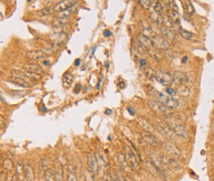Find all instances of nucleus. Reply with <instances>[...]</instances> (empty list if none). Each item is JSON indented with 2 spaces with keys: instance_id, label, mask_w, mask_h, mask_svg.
I'll list each match as a JSON object with an SVG mask.
<instances>
[{
  "instance_id": "1",
  "label": "nucleus",
  "mask_w": 214,
  "mask_h": 181,
  "mask_svg": "<svg viewBox=\"0 0 214 181\" xmlns=\"http://www.w3.org/2000/svg\"><path fill=\"white\" fill-rule=\"evenodd\" d=\"M150 94L153 96L154 98H156L155 101L159 102L161 104H163L164 106H166V108L169 109H175L179 106V102L178 99H175L172 96H169V95L164 94L162 92L157 91L155 89H152Z\"/></svg>"
},
{
  "instance_id": "2",
  "label": "nucleus",
  "mask_w": 214,
  "mask_h": 181,
  "mask_svg": "<svg viewBox=\"0 0 214 181\" xmlns=\"http://www.w3.org/2000/svg\"><path fill=\"white\" fill-rule=\"evenodd\" d=\"M125 159H126V162L127 164L129 165V167L132 169H139V166H140V161H139V158L138 155L135 154V151L132 150V147L129 146H125Z\"/></svg>"
},
{
  "instance_id": "3",
  "label": "nucleus",
  "mask_w": 214,
  "mask_h": 181,
  "mask_svg": "<svg viewBox=\"0 0 214 181\" xmlns=\"http://www.w3.org/2000/svg\"><path fill=\"white\" fill-rule=\"evenodd\" d=\"M145 165H146L147 170H148L153 176H156V177H158V178L166 180V178H165L166 176L163 173V171L160 169V167L155 163V161L153 159H149V158L146 159L145 160Z\"/></svg>"
},
{
  "instance_id": "4",
  "label": "nucleus",
  "mask_w": 214,
  "mask_h": 181,
  "mask_svg": "<svg viewBox=\"0 0 214 181\" xmlns=\"http://www.w3.org/2000/svg\"><path fill=\"white\" fill-rule=\"evenodd\" d=\"M155 127L158 130L162 135H164L165 137L169 138V139H174V134L172 130V128H170L165 122L163 121H156L155 122Z\"/></svg>"
},
{
  "instance_id": "5",
  "label": "nucleus",
  "mask_w": 214,
  "mask_h": 181,
  "mask_svg": "<svg viewBox=\"0 0 214 181\" xmlns=\"http://www.w3.org/2000/svg\"><path fill=\"white\" fill-rule=\"evenodd\" d=\"M148 105H149V107L152 109V110H153L155 113L159 114V115H162V116H169L170 115L169 108H166V106L163 105V104L157 102V101H155V100L149 101Z\"/></svg>"
},
{
  "instance_id": "6",
  "label": "nucleus",
  "mask_w": 214,
  "mask_h": 181,
  "mask_svg": "<svg viewBox=\"0 0 214 181\" xmlns=\"http://www.w3.org/2000/svg\"><path fill=\"white\" fill-rule=\"evenodd\" d=\"M165 149L166 152H168L170 156H173L174 158H179L180 156H182V150H180L179 147L175 144H174L173 142L166 141L165 142Z\"/></svg>"
},
{
  "instance_id": "7",
  "label": "nucleus",
  "mask_w": 214,
  "mask_h": 181,
  "mask_svg": "<svg viewBox=\"0 0 214 181\" xmlns=\"http://www.w3.org/2000/svg\"><path fill=\"white\" fill-rule=\"evenodd\" d=\"M75 4H77V1H71V0H64V1H60L56 4V5L52 8V10L54 12L60 13L68 10V9L73 8Z\"/></svg>"
},
{
  "instance_id": "8",
  "label": "nucleus",
  "mask_w": 214,
  "mask_h": 181,
  "mask_svg": "<svg viewBox=\"0 0 214 181\" xmlns=\"http://www.w3.org/2000/svg\"><path fill=\"white\" fill-rule=\"evenodd\" d=\"M87 164H88V169L91 171L92 173L96 175L98 173V162H97V158H96V154L94 152L90 151L87 154Z\"/></svg>"
},
{
  "instance_id": "9",
  "label": "nucleus",
  "mask_w": 214,
  "mask_h": 181,
  "mask_svg": "<svg viewBox=\"0 0 214 181\" xmlns=\"http://www.w3.org/2000/svg\"><path fill=\"white\" fill-rule=\"evenodd\" d=\"M142 137H143V140H144L147 144H149L152 146H162V142L157 138L156 136H154L152 133L149 132H146L144 131L142 133Z\"/></svg>"
},
{
  "instance_id": "10",
  "label": "nucleus",
  "mask_w": 214,
  "mask_h": 181,
  "mask_svg": "<svg viewBox=\"0 0 214 181\" xmlns=\"http://www.w3.org/2000/svg\"><path fill=\"white\" fill-rule=\"evenodd\" d=\"M156 79H157V81L160 82L161 84L165 85V86H170V85H172L174 83L172 74L163 72V71H160V72L156 74Z\"/></svg>"
},
{
  "instance_id": "11",
  "label": "nucleus",
  "mask_w": 214,
  "mask_h": 181,
  "mask_svg": "<svg viewBox=\"0 0 214 181\" xmlns=\"http://www.w3.org/2000/svg\"><path fill=\"white\" fill-rule=\"evenodd\" d=\"M140 26H141V30H142V34L145 35L146 37L150 38L151 40H153L154 38L157 36V33L154 31L153 28L151 27V25L146 21H141L140 23Z\"/></svg>"
},
{
  "instance_id": "12",
  "label": "nucleus",
  "mask_w": 214,
  "mask_h": 181,
  "mask_svg": "<svg viewBox=\"0 0 214 181\" xmlns=\"http://www.w3.org/2000/svg\"><path fill=\"white\" fill-rule=\"evenodd\" d=\"M46 53L40 50H34V51H30L26 54V58L32 60V61H40L43 60L46 58Z\"/></svg>"
},
{
  "instance_id": "13",
  "label": "nucleus",
  "mask_w": 214,
  "mask_h": 181,
  "mask_svg": "<svg viewBox=\"0 0 214 181\" xmlns=\"http://www.w3.org/2000/svg\"><path fill=\"white\" fill-rule=\"evenodd\" d=\"M172 130L174 135H177L179 138H183V139H187L189 136L188 131L183 125H174L172 127Z\"/></svg>"
},
{
  "instance_id": "14",
  "label": "nucleus",
  "mask_w": 214,
  "mask_h": 181,
  "mask_svg": "<svg viewBox=\"0 0 214 181\" xmlns=\"http://www.w3.org/2000/svg\"><path fill=\"white\" fill-rule=\"evenodd\" d=\"M137 41L140 43L141 45H143L147 50L148 49H151V47H154L155 45L153 41H152L150 38L146 37L145 35H143L142 33H139V34L137 35Z\"/></svg>"
},
{
  "instance_id": "15",
  "label": "nucleus",
  "mask_w": 214,
  "mask_h": 181,
  "mask_svg": "<svg viewBox=\"0 0 214 181\" xmlns=\"http://www.w3.org/2000/svg\"><path fill=\"white\" fill-rule=\"evenodd\" d=\"M160 32H161V36L163 37L164 39H166L168 42H174L175 40L174 33L172 30L168 29V28H166L164 26H161L160 27Z\"/></svg>"
},
{
  "instance_id": "16",
  "label": "nucleus",
  "mask_w": 214,
  "mask_h": 181,
  "mask_svg": "<svg viewBox=\"0 0 214 181\" xmlns=\"http://www.w3.org/2000/svg\"><path fill=\"white\" fill-rule=\"evenodd\" d=\"M152 41H153L154 45L158 47L159 49L166 50V49H168V47H169V42L166 41V39H164V38L162 37L161 35L157 34V36Z\"/></svg>"
},
{
  "instance_id": "17",
  "label": "nucleus",
  "mask_w": 214,
  "mask_h": 181,
  "mask_svg": "<svg viewBox=\"0 0 214 181\" xmlns=\"http://www.w3.org/2000/svg\"><path fill=\"white\" fill-rule=\"evenodd\" d=\"M16 176L19 181H23L25 179V164H23L21 160H18L16 163Z\"/></svg>"
},
{
  "instance_id": "18",
  "label": "nucleus",
  "mask_w": 214,
  "mask_h": 181,
  "mask_svg": "<svg viewBox=\"0 0 214 181\" xmlns=\"http://www.w3.org/2000/svg\"><path fill=\"white\" fill-rule=\"evenodd\" d=\"M172 77H173V82L177 85H179V86L183 85L185 82V74L183 72H180V71H174Z\"/></svg>"
},
{
  "instance_id": "19",
  "label": "nucleus",
  "mask_w": 214,
  "mask_h": 181,
  "mask_svg": "<svg viewBox=\"0 0 214 181\" xmlns=\"http://www.w3.org/2000/svg\"><path fill=\"white\" fill-rule=\"evenodd\" d=\"M96 158H97V162L99 167L103 168V170H106L108 168V161L106 156L104 155L102 151H98L96 154Z\"/></svg>"
},
{
  "instance_id": "20",
  "label": "nucleus",
  "mask_w": 214,
  "mask_h": 181,
  "mask_svg": "<svg viewBox=\"0 0 214 181\" xmlns=\"http://www.w3.org/2000/svg\"><path fill=\"white\" fill-rule=\"evenodd\" d=\"M8 81L13 84H16L18 86L24 87V88H28L30 86V83L28 81H26V80H24L20 77H16V76H10V77L8 78Z\"/></svg>"
},
{
  "instance_id": "21",
  "label": "nucleus",
  "mask_w": 214,
  "mask_h": 181,
  "mask_svg": "<svg viewBox=\"0 0 214 181\" xmlns=\"http://www.w3.org/2000/svg\"><path fill=\"white\" fill-rule=\"evenodd\" d=\"M66 178H68V181H78L75 168L73 163L68 164V167H66Z\"/></svg>"
},
{
  "instance_id": "22",
  "label": "nucleus",
  "mask_w": 214,
  "mask_h": 181,
  "mask_svg": "<svg viewBox=\"0 0 214 181\" xmlns=\"http://www.w3.org/2000/svg\"><path fill=\"white\" fill-rule=\"evenodd\" d=\"M23 68L26 71H28V72L35 73V74H41L43 72V69L41 68V66L39 64H25L23 66Z\"/></svg>"
},
{
  "instance_id": "23",
  "label": "nucleus",
  "mask_w": 214,
  "mask_h": 181,
  "mask_svg": "<svg viewBox=\"0 0 214 181\" xmlns=\"http://www.w3.org/2000/svg\"><path fill=\"white\" fill-rule=\"evenodd\" d=\"M49 169V165H48V161L45 158H41L39 161V172L41 177H45L46 172Z\"/></svg>"
},
{
  "instance_id": "24",
  "label": "nucleus",
  "mask_w": 214,
  "mask_h": 181,
  "mask_svg": "<svg viewBox=\"0 0 214 181\" xmlns=\"http://www.w3.org/2000/svg\"><path fill=\"white\" fill-rule=\"evenodd\" d=\"M178 35L182 38H183V39L188 40V41H191V40L194 39V38H195V35H194L193 33L188 32V31L184 30V29H178Z\"/></svg>"
},
{
  "instance_id": "25",
  "label": "nucleus",
  "mask_w": 214,
  "mask_h": 181,
  "mask_svg": "<svg viewBox=\"0 0 214 181\" xmlns=\"http://www.w3.org/2000/svg\"><path fill=\"white\" fill-rule=\"evenodd\" d=\"M150 18L157 24V25H159L160 27L163 26V15H162V14H158L153 11L150 13Z\"/></svg>"
},
{
  "instance_id": "26",
  "label": "nucleus",
  "mask_w": 214,
  "mask_h": 181,
  "mask_svg": "<svg viewBox=\"0 0 214 181\" xmlns=\"http://www.w3.org/2000/svg\"><path fill=\"white\" fill-rule=\"evenodd\" d=\"M2 167L3 169L6 171V172L10 173L14 168V163L10 158H5L2 161Z\"/></svg>"
},
{
  "instance_id": "27",
  "label": "nucleus",
  "mask_w": 214,
  "mask_h": 181,
  "mask_svg": "<svg viewBox=\"0 0 214 181\" xmlns=\"http://www.w3.org/2000/svg\"><path fill=\"white\" fill-rule=\"evenodd\" d=\"M139 124L143 128H144V130H146V132L151 133V131H153V127H152L150 122L147 120V119L143 118V117L139 118Z\"/></svg>"
},
{
  "instance_id": "28",
  "label": "nucleus",
  "mask_w": 214,
  "mask_h": 181,
  "mask_svg": "<svg viewBox=\"0 0 214 181\" xmlns=\"http://www.w3.org/2000/svg\"><path fill=\"white\" fill-rule=\"evenodd\" d=\"M73 76L71 73H65L64 75V77H63V85H64V87L65 88H68L69 87L71 83H73Z\"/></svg>"
},
{
  "instance_id": "29",
  "label": "nucleus",
  "mask_w": 214,
  "mask_h": 181,
  "mask_svg": "<svg viewBox=\"0 0 214 181\" xmlns=\"http://www.w3.org/2000/svg\"><path fill=\"white\" fill-rule=\"evenodd\" d=\"M147 53H148L152 58H153L154 60H160L162 59V54L161 51L159 50H156L154 49V47H151V49H148L147 50Z\"/></svg>"
},
{
  "instance_id": "30",
  "label": "nucleus",
  "mask_w": 214,
  "mask_h": 181,
  "mask_svg": "<svg viewBox=\"0 0 214 181\" xmlns=\"http://www.w3.org/2000/svg\"><path fill=\"white\" fill-rule=\"evenodd\" d=\"M54 172H55L56 181H64V172H63V167H61V165L56 166Z\"/></svg>"
},
{
  "instance_id": "31",
  "label": "nucleus",
  "mask_w": 214,
  "mask_h": 181,
  "mask_svg": "<svg viewBox=\"0 0 214 181\" xmlns=\"http://www.w3.org/2000/svg\"><path fill=\"white\" fill-rule=\"evenodd\" d=\"M155 2L156 1H150V0H140L139 4L146 10H152L154 8Z\"/></svg>"
},
{
  "instance_id": "32",
  "label": "nucleus",
  "mask_w": 214,
  "mask_h": 181,
  "mask_svg": "<svg viewBox=\"0 0 214 181\" xmlns=\"http://www.w3.org/2000/svg\"><path fill=\"white\" fill-rule=\"evenodd\" d=\"M69 22V19L68 18H56L54 22H53V25L57 28H61L64 27L65 25H66Z\"/></svg>"
},
{
  "instance_id": "33",
  "label": "nucleus",
  "mask_w": 214,
  "mask_h": 181,
  "mask_svg": "<svg viewBox=\"0 0 214 181\" xmlns=\"http://www.w3.org/2000/svg\"><path fill=\"white\" fill-rule=\"evenodd\" d=\"M169 18L172 20L174 25L175 24H179L180 20H179V14H178V11H173V10H169Z\"/></svg>"
},
{
  "instance_id": "34",
  "label": "nucleus",
  "mask_w": 214,
  "mask_h": 181,
  "mask_svg": "<svg viewBox=\"0 0 214 181\" xmlns=\"http://www.w3.org/2000/svg\"><path fill=\"white\" fill-rule=\"evenodd\" d=\"M163 26L173 31L174 28V23L170 20L169 16H163Z\"/></svg>"
},
{
  "instance_id": "35",
  "label": "nucleus",
  "mask_w": 214,
  "mask_h": 181,
  "mask_svg": "<svg viewBox=\"0 0 214 181\" xmlns=\"http://www.w3.org/2000/svg\"><path fill=\"white\" fill-rule=\"evenodd\" d=\"M118 163L121 165V167L124 170H127V168H130L129 165H128L127 162H126L125 156L123 154H118Z\"/></svg>"
},
{
  "instance_id": "36",
  "label": "nucleus",
  "mask_w": 214,
  "mask_h": 181,
  "mask_svg": "<svg viewBox=\"0 0 214 181\" xmlns=\"http://www.w3.org/2000/svg\"><path fill=\"white\" fill-rule=\"evenodd\" d=\"M45 181H56L54 169H52V168L48 169V171L45 174Z\"/></svg>"
},
{
  "instance_id": "37",
  "label": "nucleus",
  "mask_w": 214,
  "mask_h": 181,
  "mask_svg": "<svg viewBox=\"0 0 214 181\" xmlns=\"http://www.w3.org/2000/svg\"><path fill=\"white\" fill-rule=\"evenodd\" d=\"M73 13V9L70 8V9H68V10H65V11L57 13V18H69V15H71Z\"/></svg>"
},
{
  "instance_id": "38",
  "label": "nucleus",
  "mask_w": 214,
  "mask_h": 181,
  "mask_svg": "<svg viewBox=\"0 0 214 181\" xmlns=\"http://www.w3.org/2000/svg\"><path fill=\"white\" fill-rule=\"evenodd\" d=\"M178 92L182 95V96H184V97H187V96H189V94H190V90L187 87V86H184V85H182V86H179L178 88Z\"/></svg>"
},
{
  "instance_id": "39",
  "label": "nucleus",
  "mask_w": 214,
  "mask_h": 181,
  "mask_svg": "<svg viewBox=\"0 0 214 181\" xmlns=\"http://www.w3.org/2000/svg\"><path fill=\"white\" fill-rule=\"evenodd\" d=\"M166 163H169L170 166H172V167H174L175 169L180 168V165L178 164V162L174 158H166Z\"/></svg>"
},
{
  "instance_id": "40",
  "label": "nucleus",
  "mask_w": 214,
  "mask_h": 181,
  "mask_svg": "<svg viewBox=\"0 0 214 181\" xmlns=\"http://www.w3.org/2000/svg\"><path fill=\"white\" fill-rule=\"evenodd\" d=\"M154 12L158 13V14H162L164 11V7L163 5H162V3L160 1H156L155 2V5H154V8H153Z\"/></svg>"
},
{
  "instance_id": "41",
  "label": "nucleus",
  "mask_w": 214,
  "mask_h": 181,
  "mask_svg": "<svg viewBox=\"0 0 214 181\" xmlns=\"http://www.w3.org/2000/svg\"><path fill=\"white\" fill-rule=\"evenodd\" d=\"M85 181H95V174L89 169L85 171Z\"/></svg>"
},
{
  "instance_id": "42",
  "label": "nucleus",
  "mask_w": 214,
  "mask_h": 181,
  "mask_svg": "<svg viewBox=\"0 0 214 181\" xmlns=\"http://www.w3.org/2000/svg\"><path fill=\"white\" fill-rule=\"evenodd\" d=\"M50 13H51V9L46 8V9H42V10L38 11V12H37V15L42 16V17H45V16H48V15H49Z\"/></svg>"
},
{
  "instance_id": "43",
  "label": "nucleus",
  "mask_w": 214,
  "mask_h": 181,
  "mask_svg": "<svg viewBox=\"0 0 214 181\" xmlns=\"http://www.w3.org/2000/svg\"><path fill=\"white\" fill-rule=\"evenodd\" d=\"M168 6L170 8V10H173V11H178V8L177 3L174 1H168Z\"/></svg>"
},
{
  "instance_id": "44",
  "label": "nucleus",
  "mask_w": 214,
  "mask_h": 181,
  "mask_svg": "<svg viewBox=\"0 0 214 181\" xmlns=\"http://www.w3.org/2000/svg\"><path fill=\"white\" fill-rule=\"evenodd\" d=\"M17 176H16V173H8L7 174V177H6V181H17Z\"/></svg>"
},
{
  "instance_id": "45",
  "label": "nucleus",
  "mask_w": 214,
  "mask_h": 181,
  "mask_svg": "<svg viewBox=\"0 0 214 181\" xmlns=\"http://www.w3.org/2000/svg\"><path fill=\"white\" fill-rule=\"evenodd\" d=\"M146 74H147V76H148L149 78H152V79H153V78H156V74H157V73L155 72V71H154L153 69L149 68L148 70L146 71Z\"/></svg>"
},
{
  "instance_id": "46",
  "label": "nucleus",
  "mask_w": 214,
  "mask_h": 181,
  "mask_svg": "<svg viewBox=\"0 0 214 181\" xmlns=\"http://www.w3.org/2000/svg\"><path fill=\"white\" fill-rule=\"evenodd\" d=\"M185 3H187V12L190 14V15H193V14H194V9H193V7H192V5H191V3H190L189 1H187Z\"/></svg>"
},
{
  "instance_id": "47",
  "label": "nucleus",
  "mask_w": 214,
  "mask_h": 181,
  "mask_svg": "<svg viewBox=\"0 0 214 181\" xmlns=\"http://www.w3.org/2000/svg\"><path fill=\"white\" fill-rule=\"evenodd\" d=\"M5 125H6L5 118L2 117V116H0V129H3L4 127H5Z\"/></svg>"
},
{
  "instance_id": "48",
  "label": "nucleus",
  "mask_w": 214,
  "mask_h": 181,
  "mask_svg": "<svg viewBox=\"0 0 214 181\" xmlns=\"http://www.w3.org/2000/svg\"><path fill=\"white\" fill-rule=\"evenodd\" d=\"M140 65H141V68H146V65H147V61L145 59H140Z\"/></svg>"
},
{
  "instance_id": "49",
  "label": "nucleus",
  "mask_w": 214,
  "mask_h": 181,
  "mask_svg": "<svg viewBox=\"0 0 214 181\" xmlns=\"http://www.w3.org/2000/svg\"><path fill=\"white\" fill-rule=\"evenodd\" d=\"M166 95H173L174 93V89L173 88H170V87H168L166 89Z\"/></svg>"
},
{
  "instance_id": "50",
  "label": "nucleus",
  "mask_w": 214,
  "mask_h": 181,
  "mask_svg": "<svg viewBox=\"0 0 214 181\" xmlns=\"http://www.w3.org/2000/svg\"><path fill=\"white\" fill-rule=\"evenodd\" d=\"M110 177H111V181H120V180H119V178L117 177L116 173H111Z\"/></svg>"
},
{
  "instance_id": "51",
  "label": "nucleus",
  "mask_w": 214,
  "mask_h": 181,
  "mask_svg": "<svg viewBox=\"0 0 214 181\" xmlns=\"http://www.w3.org/2000/svg\"><path fill=\"white\" fill-rule=\"evenodd\" d=\"M102 181H111V177H110V175H107L105 174L103 176V180Z\"/></svg>"
},
{
  "instance_id": "52",
  "label": "nucleus",
  "mask_w": 214,
  "mask_h": 181,
  "mask_svg": "<svg viewBox=\"0 0 214 181\" xmlns=\"http://www.w3.org/2000/svg\"><path fill=\"white\" fill-rule=\"evenodd\" d=\"M80 88H82V85H80V84H78L77 86L74 87V92H75V93H78V92L80 91Z\"/></svg>"
},
{
  "instance_id": "53",
  "label": "nucleus",
  "mask_w": 214,
  "mask_h": 181,
  "mask_svg": "<svg viewBox=\"0 0 214 181\" xmlns=\"http://www.w3.org/2000/svg\"><path fill=\"white\" fill-rule=\"evenodd\" d=\"M127 110L130 112V114H131V115H135V111H134V109H133V108H131V107H128V108H127Z\"/></svg>"
},
{
  "instance_id": "54",
  "label": "nucleus",
  "mask_w": 214,
  "mask_h": 181,
  "mask_svg": "<svg viewBox=\"0 0 214 181\" xmlns=\"http://www.w3.org/2000/svg\"><path fill=\"white\" fill-rule=\"evenodd\" d=\"M103 34H104V36H105V37H109V36L111 35V32L109 31V30H105V31L103 32Z\"/></svg>"
},
{
  "instance_id": "55",
  "label": "nucleus",
  "mask_w": 214,
  "mask_h": 181,
  "mask_svg": "<svg viewBox=\"0 0 214 181\" xmlns=\"http://www.w3.org/2000/svg\"><path fill=\"white\" fill-rule=\"evenodd\" d=\"M79 64H80V60H79V59L75 60V63H74V64H75V65H78Z\"/></svg>"
}]
</instances>
